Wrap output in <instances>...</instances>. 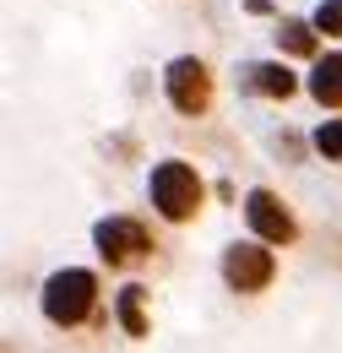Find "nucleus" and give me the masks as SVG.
I'll return each mask as SVG.
<instances>
[{
    "mask_svg": "<svg viewBox=\"0 0 342 353\" xmlns=\"http://www.w3.org/2000/svg\"><path fill=\"white\" fill-rule=\"evenodd\" d=\"M147 190H152V207L163 212L169 223H190L196 212H201V179H196V169L190 163H179V158H169V163H158L152 169V179H147Z\"/></svg>",
    "mask_w": 342,
    "mask_h": 353,
    "instance_id": "f257e3e1",
    "label": "nucleus"
},
{
    "mask_svg": "<svg viewBox=\"0 0 342 353\" xmlns=\"http://www.w3.org/2000/svg\"><path fill=\"white\" fill-rule=\"evenodd\" d=\"M92 305H98V277L82 272V266H66L43 283V315L54 326H82L92 315Z\"/></svg>",
    "mask_w": 342,
    "mask_h": 353,
    "instance_id": "f03ea898",
    "label": "nucleus"
},
{
    "mask_svg": "<svg viewBox=\"0 0 342 353\" xmlns=\"http://www.w3.org/2000/svg\"><path fill=\"white\" fill-rule=\"evenodd\" d=\"M163 88H169V103L179 114H207V103H212V71L196 54H179L163 71Z\"/></svg>",
    "mask_w": 342,
    "mask_h": 353,
    "instance_id": "7ed1b4c3",
    "label": "nucleus"
},
{
    "mask_svg": "<svg viewBox=\"0 0 342 353\" xmlns=\"http://www.w3.org/2000/svg\"><path fill=\"white\" fill-rule=\"evenodd\" d=\"M272 272H277V261H272V250H266L261 234L223 250V277H228V288H239V294H261V288L272 283Z\"/></svg>",
    "mask_w": 342,
    "mask_h": 353,
    "instance_id": "20e7f679",
    "label": "nucleus"
},
{
    "mask_svg": "<svg viewBox=\"0 0 342 353\" xmlns=\"http://www.w3.org/2000/svg\"><path fill=\"white\" fill-rule=\"evenodd\" d=\"M92 245H98V256L109 266H136L147 250H152V239H147V228L136 218H103L92 228Z\"/></svg>",
    "mask_w": 342,
    "mask_h": 353,
    "instance_id": "39448f33",
    "label": "nucleus"
},
{
    "mask_svg": "<svg viewBox=\"0 0 342 353\" xmlns=\"http://www.w3.org/2000/svg\"><path fill=\"white\" fill-rule=\"evenodd\" d=\"M245 218H250V228H256L266 245H294V218H288V207L272 196V190H250L245 196Z\"/></svg>",
    "mask_w": 342,
    "mask_h": 353,
    "instance_id": "423d86ee",
    "label": "nucleus"
},
{
    "mask_svg": "<svg viewBox=\"0 0 342 353\" xmlns=\"http://www.w3.org/2000/svg\"><path fill=\"white\" fill-rule=\"evenodd\" d=\"M245 88L261 92V98H294L299 82H294V71H288V65L266 60V65H245Z\"/></svg>",
    "mask_w": 342,
    "mask_h": 353,
    "instance_id": "0eeeda50",
    "label": "nucleus"
},
{
    "mask_svg": "<svg viewBox=\"0 0 342 353\" xmlns=\"http://www.w3.org/2000/svg\"><path fill=\"white\" fill-rule=\"evenodd\" d=\"M310 98H315L321 109H342V54L315 60V71H310Z\"/></svg>",
    "mask_w": 342,
    "mask_h": 353,
    "instance_id": "6e6552de",
    "label": "nucleus"
},
{
    "mask_svg": "<svg viewBox=\"0 0 342 353\" xmlns=\"http://www.w3.org/2000/svg\"><path fill=\"white\" fill-rule=\"evenodd\" d=\"M315 33H321L315 22H294V17H288V22L277 28V49H283V54H315Z\"/></svg>",
    "mask_w": 342,
    "mask_h": 353,
    "instance_id": "1a4fd4ad",
    "label": "nucleus"
},
{
    "mask_svg": "<svg viewBox=\"0 0 342 353\" xmlns=\"http://www.w3.org/2000/svg\"><path fill=\"white\" fill-rule=\"evenodd\" d=\"M141 299H147V288H120V326H125V337H147Z\"/></svg>",
    "mask_w": 342,
    "mask_h": 353,
    "instance_id": "9d476101",
    "label": "nucleus"
},
{
    "mask_svg": "<svg viewBox=\"0 0 342 353\" xmlns=\"http://www.w3.org/2000/svg\"><path fill=\"white\" fill-rule=\"evenodd\" d=\"M315 152L321 158H342V120H326V125H315Z\"/></svg>",
    "mask_w": 342,
    "mask_h": 353,
    "instance_id": "9b49d317",
    "label": "nucleus"
},
{
    "mask_svg": "<svg viewBox=\"0 0 342 353\" xmlns=\"http://www.w3.org/2000/svg\"><path fill=\"white\" fill-rule=\"evenodd\" d=\"M315 28H321L326 39H342V0H321V6H315Z\"/></svg>",
    "mask_w": 342,
    "mask_h": 353,
    "instance_id": "f8f14e48",
    "label": "nucleus"
},
{
    "mask_svg": "<svg viewBox=\"0 0 342 353\" xmlns=\"http://www.w3.org/2000/svg\"><path fill=\"white\" fill-rule=\"evenodd\" d=\"M245 6H250L256 17H266V11H272V0H245Z\"/></svg>",
    "mask_w": 342,
    "mask_h": 353,
    "instance_id": "ddd939ff",
    "label": "nucleus"
}]
</instances>
